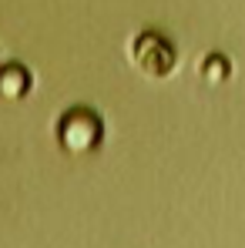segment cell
<instances>
[{"label":"cell","instance_id":"obj_1","mask_svg":"<svg viewBox=\"0 0 245 248\" xmlns=\"http://www.w3.org/2000/svg\"><path fill=\"white\" fill-rule=\"evenodd\" d=\"M101 138H104V124H101V118L94 111H87V108H74V111H67L57 121V141L71 155L94 151Z\"/></svg>","mask_w":245,"mask_h":248},{"label":"cell","instance_id":"obj_2","mask_svg":"<svg viewBox=\"0 0 245 248\" xmlns=\"http://www.w3.org/2000/svg\"><path fill=\"white\" fill-rule=\"evenodd\" d=\"M134 64L148 78H168L171 67H175V50L158 34H145V37H138V44H134Z\"/></svg>","mask_w":245,"mask_h":248},{"label":"cell","instance_id":"obj_3","mask_svg":"<svg viewBox=\"0 0 245 248\" xmlns=\"http://www.w3.org/2000/svg\"><path fill=\"white\" fill-rule=\"evenodd\" d=\"M27 87H31V74L24 71V67H17V64H10V67H3L0 71V97H20V94H27Z\"/></svg>","mask_w":245,"mask_h":248},{"label":"cell","instance_id":"obj_4","mask_svg":"<svg viewBox=\"0 0 245 248\" xmlns=\"http://www.w3.org/2000/svg\"><path fill=\"white\" fill-rule=\"evenodd\" d=\"M202 74H205V81H212V84L225 81V78H229V61H225L222 54H212L202 64Z\"/></svg>","mask_w":245,"mask_h":248}]
</instances>
